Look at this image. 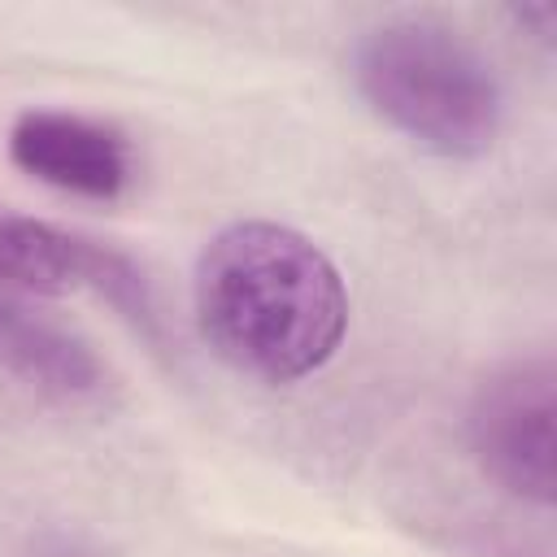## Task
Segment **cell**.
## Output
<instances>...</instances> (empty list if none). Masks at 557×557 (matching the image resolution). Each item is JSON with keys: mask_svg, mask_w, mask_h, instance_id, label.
<instances>
[{"mask_svg": "<svg viewBox=\"0 0 557 557\" xmlns=\"http://www.w3.org/2000/svg\"><path fill=\"white\" fill-rule=\"evenodd\" d=\"M196 318L222 361L265 383H292L339 348L348 292L331 257L300 231L235 222L200 252Z\"/></svg>", "mask_w": 557, "mask_h": 557, "instance_id": "obj_1", "label": "cell"}, {"mask_svg": "<svg viewBox=\"0 0 557 557\" xmlns=\"http://www.w3.org/2000/svg\"><path fill=\"white\" fill-rule=\"evenodd\" d=\"M366 104L435 157H483L500 131L492 65L448 26L400 17L370 30L352 52Z\"/></svg>", "mask_w": 557, "mask_h": 557, "instance_id": "obj_2", "label": "cell"}, {"mask_svg": "<svg viewBox=\"0 0 557 557\" xmlns=\"http://www.w3.org/2000/svg\"><path fill=\"white\" fill-rule=\"evenodd\" d=\"M553 361L527 357L496 370L470 405V444L483 470L513 496L553 500Z\"/></svg>", "mask_w": 557, "mask_h": 557, "instance_id": "obj_3", "label": "cell"}, {"mask_svg": "<svg viewBox=\"0 0 557 557\" xmlns=\"http://www.w3.org/2000/svg\"><path fill=\"white\" fill-rule=\"evenodd\" d=\"M9 157L30 178L91 200H113L131 183L126 139L113 126L65 109L22 113L9 131Z\"/></svg>", "mask_w": 557, "mask_h": 557, "instance_id": "obj_4", "label": "cell"}, {"mask_svg": "<svg viewBox=\"0 0 557 557\" xmlns=\"http://www.w3.org/2000/svg\"><path fill=\"white\" fill-rule=\"evenodd\" d=\"M0 278L35 287V292H61V287L91 278L109 287L122 305L139 296V278L122 257L100 252L96 244L61 226L22 218L9 205H0Z\"/></svg>", "mask_w": 557, "mask_h": 557, "instance_id": "obj_5", "label": "cell"}, {"mask_svg": "<svg viewBox=\"0 0 557 557\" xmlns=\"http://www.w3.org/2000/svg\"><path fill=\"white\" fill-rule=\"evenodd\" d=\"M0 366L52 396H91L100 387V361L87 344L30 313L9 292H0Z\"/></svg>", "mask_w": 557, "mask_h": 557, "instance_id": "obj_6", "label": "cell"}]
</instances>
